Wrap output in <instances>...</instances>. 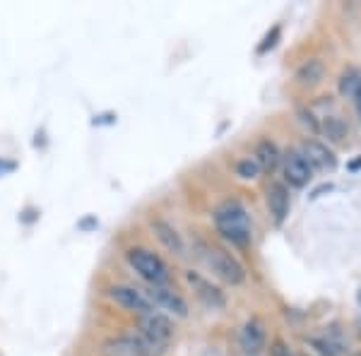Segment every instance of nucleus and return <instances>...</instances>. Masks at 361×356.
Segmentation results:
<instances>
[{"instance_id": "18", "label": "nucleus", "mask_w": 361, "mask_h": 356, "mask_svg": "<svg viewBox=\"0 0 361 356\" xmlns=\"http://www.w3.org/2000/svg\"><path fill=\"white\" fill-rule=\"evenodd\" d=\"M260 166L253 161V156H246V159H241V161H236V176L238 178H243V180H255L260 176Z\"/></svg>"}, {"instance_id": "7", "label": "nucleus", "mask_w": 361, "mask_h": 356, "mask_svg": "<svg viewBox=\"0 0 361 356\" xmlns=\"http://www.w3.org/2000/svg\"><path fill=\"white\" fill-rule=\"evenodd\" d=\"M282 173L287 188H306L313 180V166L306 161V156L299 149H289L282 154Z\"/></svg>"}, {"instance_id": "4", "label": "nucleus", "mask_w": 361, "mask_h": 356, "mask_svg": "<svg viewBox=\"0 0 361 356\" xmlns=\"http://www.w3.org/2000/svg\"><path fill=\"white\" fill-rule=\"evenodd\" d=\"M109 299H111L116 306L126 308V311L135 313V315H147V313H154V303L149 301L147 291L133 287V284H111L109 287Z\"/></svg>"}, {"instance_id": "15", "label": "nucleus", "mask_w": 361, "mask_h": 356, "mask_svg": "<svg viewBox=\"0 0 361 356\" xmlns=\"http://www.w3.org/2000/svg\"><path fill=\"white\" fill-rule=\"evenodd\" d=\"M253 161L260 166V171L263 173H272L275 168L282 164V152H279V147L272 140H260L258 145H255L253 149Z\"/></svg>"}, {"instance_id": "1", "label": "nucleus", "mask_w": 361, "mask_h": 356, "mask_svg": "<svg viewBox=\"0 0 361 356\" xmlns=\"http://www.w3.org/2000/svg\"><path fill=\"white\" fill-rule=\"evenodd\" d=\"M212 221L217 233L229 246L238 250L250 248V243H253V221H250L248 209L241 200H236V197L222 200L212 209Z\"/></svg>"}, {"instance_id": "13", "label": "nucleus", "mask_w": 361, "mask_h": 356, "mask_svg": "<svg viewBox=\"0 0 361 356\" xmlns=\"http://www.w3.org/2000/svg\"><path fill=\"white\" fill-rule=\"evenodd\" d=\"M152 231H154L157 241H159L169 253H173L176 258H183L185 243H183V238H180V233L176 231V226L169 224L166 219H152Z\"/></svg>"}, {"instance_id": "2", "label": "nucleus", "mask_w": 361, "mask_h": 356, "mask_svg": "<svg viewBox=\"0 0 361 356\" xmlns=\"http://www.w3.org/2000/svg\"><path fill=\"white\" fill-rule=\"evenodd\" d=\"M126 260L128 265L135 270L140 279L149 284V287H166L171 282V270L154 250L142 248V246H133L126 250Z\"/></svg>"}, {"instance_id": "17", "label": "nucleus", "mask_w": 361, "mask_h": 356, "mask_svg": "<svg viewBox=\"0 0 361 356\" xmlns=\"http://www.w3.org/2000/svg\"><path fill=\"white\" fill-rule=\"evenodd\" d=\"M320 133L328 137L330 145H342L349 135V128L342 116H325L320 118Z\"/></svg>"}, {"instance_id": "16", "label": "nucleus", "mask_w": 361, "mask_h": 356, "mask_svg": "<svg viewBox=\"0 0 361 356\" xmlns=\"http://www.w3.org/2000/svg\"><path fill=\"white\" fill-rule=\"evenodd\" d=\"M337 94L342 99H352L357 102L361 97V70L359 68H347L337 80Z\"/></svg>"}, {"instance_id": "6", "label": "nucleus", "mask_w": 361, "mask_h": 356, "mask_svg": "<svg viewBox=\"0 0 361 356\" xmlns=\"http://www.w3.org/2000/svg\"><path fill=\"white\" fill-rule=\"evenodd\" d=\"M137 335L147 337L149 342L161 344L166 347L171 342V337L176 335V328H173V320L169 318L166 313H147V315H137Z\"/></svg>"}, {"instance_id": "14", "label": "nucleus", "mask_w": 361, "mask_h": 356, "mask_svg": "<svg viewBox=\"0 0 361 356\" xmlns=\"http://www.w3.org/2000/svg\"><path fill=\"white\" fill-rule=\"evenodd\" d=\"M325 80V63L320 58H306L294 73V82L304 90H313Z\"/></svg>"}, {"instance_id": "23", "label": "nucleus", "mask_w": 361, "mask_h": 356, "mask_svg": "<svg viewBox=\"0 0 361 356\" xmlns=\"http://www.w3.org/2000/svg\"><path fill=\"white\" fill-rule=\"evenodd\" d=\"M357 303H359V308H361V287H359V291H357Z\"/></svg>"}, {"instance_id": "21", "label": "nucleus", "mask_w": 361, "mask_h": 356, "mask_svg": "<svg viewBox=\"0 0 361 356\" xmlns=\"http://www.w3.org/2000/svg\"><path fill=\"white\" fill-rule=\"evenodd\" d=\"M270 356H296V354H294V349L289 347L287 342L275 337V340L270 342Z\"/></svg>"}, {"instance_id": "5", "label": "nucleus", "mask_w": 361, "mask_h": 356, "mask_svg": "<svg viewBox=\"0 0 361 356\" xmlns=\"http://www.w3.org/2000/svg\"><path fill=\"white\" fill-rule=\"evenodd\" d=\"M164 352L166 347L149 342L142 335H121L106 342V354L111 356H161Z\"/></svg>"}, {"instance_id": "9", "label": "nucleus", "mask_w": 361, "mask_h": 356, "mask_svg": "<svg viewBox=\"0 0 361 356\" xmlns=\"http://www.w3.org/2000/svg\"><path fill=\"white\" fill-rule=\"evenodd\" d=\"M265 205L267 212H270L272 221L277 226H282L289 217V209H292V195H289V188L282 183V180H272L265 190Z\"/></svg>"}, {"instance_id": "19", "label": "nucleus", "mask_w": 361, "mask_h": 356, "mask_svg": "<svg viewBox=\"0 0 361 356\" xmlns=\"http://www.w3.org/2000/svg\"><path fill=\"white\" fill-rule=\"evenodd\" d=\"M296 116H299V123L306 128L308 133H313V135H318L320 133V121L316 118V113H313L311 109H299L296 111Z\"/></svg>"}, {"instance_id": "12", "label": "nucleus", "mask_w": 361, "mask_h": 356, "mask_svg": "<svg viewBox=\"0 0 361 356\" xmlns=\"http://www.w3.org/2000/svg\"><path fill=\"white\" fill-rule=\"evenodd\" d=\"M149 301L154 303V308H161L169 315H176V318H185L188 315V301L178 294V291L169 287H149L147 291Z\"/></svg>"}, {"instance_id": "10", "label": "nucleus", "mask_w": 361, "mask_h": 356, "mask_svg": "<svg viewBox=\"0 0 361 356\" xmlns=\"http://www.w3.org/2000/svg\"><path fill=\"white\" fill-rule=\"evenodd\" d=\"M185 282L193 287L195 296L200 299L202 303H205L207 308H212V311H222V308L226 306V296L224 291L217 287V284H212L207 277H202L200 272H193L188 270L185 272Z\"/></svg>"}, {"instance_id": "24", "label": "nucleus", "mask_w": 361, "mask_h": 356, "mask_svg": "<svg viewBox=\"0 0 361 356\" xmlns=\"http://www.w3.org/2000/svg\"><path fill=\"white\" fill-rule=\"evenodd\" d=\"M306 356H311V354H306Z\"/></svg>"}, {"instance_id": "20", "label": "nucleus", "mask_w": 361, "mask_h": 356, "mask_svg": "<svg viewBox=\"0 0 361 356\" xmlns=\"http://www.w3.org/2000/svg\"><path fill=\"white\" fill-rule=\"evenodd\" d=\"M279 37H282V25H272V29L265 34L263 42H260V46H258V54L263 56V54H267V51L275 49L277 42H279Z\"/></svg>"}, {"instance_id": "11", "label": "nucleus", "mask_w": 361, "mask_h": 356, "mask_svg": "<svg viewBox=\"0 0 361 356\" xmlns=\"http://www.w3.org/2000/svg\"><path fill=\"white\" fill-rule=\"evenodd\" d=\"M301 154L306 156V161L313 166V171H335L337 168V156L335 152L328 147L325 142H320V140H304L299 147Z\"/></svg>"}, {"instance_id": "3", "label": "nucleus", "mask_w": 361, "mask_h": 356, "mask_svg": "<svg viewBox=\"0 0 361 356\" xmlns=\"http://www.w3.org/2000/svg\"><path fill=\"white\" fill-rule=\"evenodd\" d=\"M202 260H205L207 270L229 287H241L246 282V267L229 250L219 246H202Z\"/></svg>"}, {"instance_id": "8", "label": "nucleus", "mask_w": 361, "mask_h": 356, "mask_svg": "<svg viewBox=\"0 0 361 356\" xmlns=\"http://www.w3.org/2000/svg\"><path fill=\"white\" fill-rule=\"evenodd\" d=\"M238 347H241V352L246 356H258L267 347V328L258 315L248 318L241 325V330H238Z\"/></svg>"}, {"instance_id": "22", "label": "nucleus", "mask_w": 361, "mask_h": 356, "mask_svg": "<svg viewBox=\"0 0 361 356\" xmlns=\"http://www.w3.org/2000/svg\"><path fill=\"white\" fill-rule=\"evenodd\" d=\"M354 106H357V116H359V123H361V97L354 102Z\"/></svg>"}]
</instances>
